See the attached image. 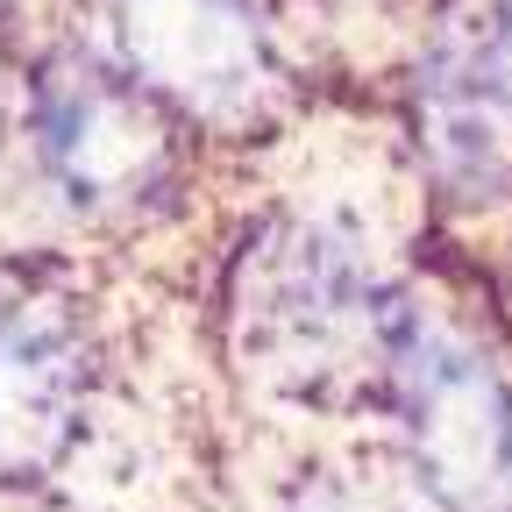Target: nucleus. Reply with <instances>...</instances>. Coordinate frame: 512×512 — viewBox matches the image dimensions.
<instances>
[{"label": "nucleus", "mask_w": 512, "mask_h": 512, "mask_svg": "<svg viewBox=\"0 0 512 512\" xmlns=\"http://www.w3.org/2000/svg\"><path fill=\"white\" fill-rule=\"evenodd\" d=\"M392 200L299 178L249 200L214 264V342L228 370L278 406H377L384 349L406 299Z\"/></svg>", "instance_id": "obj_1"}, {"label": "nucleus", "mask_w": 512, "mask_h": 512, "mask_svg": "<svg viewBox=\"0 0 512 512\" xmlns=\"http://www.w3.org/2000/svg\"><path fill=\"white\" fill-rule=\"evenodd\" d=\"M22 150L43 200L107 242H143L192 214L207 178V143L157 107L86 36L50 43L22 72Z\"/></svg>", "instance_id": "obj_2"}, {"label": "nucleus", "mask_w": 512, "mask_h": 512, "mask_svg": "<svg viewBox=\"0 0 512 512\" xmlns=\"http://www.w3.org/2000/svg\"><path fill=\"white\" fill-rule=\"evenodd\" d=\"M370 413L392 420L399 463L434 512H512V370L420 271L406 278Z\"/></svg>", "instance_id": "obj_3"}, {"label": "nucleus", "mask_w": 512, "mask_h": 512, "mask_svg": "<svg viewBox=\"0 0 512 512\" xmlns=\"http://www.w3.org/2000/svg\"><path fill=\"white\" fill-rule=\"evenodd\" d=\"M114 384L107 292L72 256L0 264V491H43L79 463Z\"/></svg>", "instance_id": "obj_4"}, {"label": "nucleus", "mask_w": 512, "mask_h": 512, "mask_svg": "<svg viewBox=\"0 0 512 512\" xmlns=\"http://www.w3.org/2000/svg\"><path fill=\"white\" fill-rule=\"evenodd\" d=\"M79 36L207 150H256L292 121L299 93L264 0H93Z\"/></svg>", "instance_id": "obj_5"}, {"label": "nucleus", "mask_w": 512, "mask_h": 512, "mask_svg": "<svg viewBox=\"0 0 512 512\" xmlns=\"http://www.w3.org/2000/svg\"><path fill=\"white\" fill-rule=\"evenodd\" d=\"M406 157L441 214L512 207V107L484 79L463 22H434L406 72Z\"/></svg>", "instance_id": "obj_6"}, {"label": "nucleus", "mask_w": 512, "mask_h": 512, "mask_svg": "<svg viewBox=\"0 0 512 512\" xmlns=\"http://www.w3.org/2000/svg\"><path fill=\"white\" fill-rule=\"evenodd\" d=\"M463 29H470V50L484 64V79L512 107V0H477V15H463Z\"/></svg>", "instance_id": "obj_7"}, {"label": "nucleus", "mask_w": 512, "mask_h": 512, "mask_svg": "<svg viewBox=\"0 0 512 512\" xmlns=\"http://www.w3.org/2000/svg\"><path fill=\"white\" fill-rule=\"evenodd\" d=\"M15 114H22V79H15V64H8V43H0V143H8Z\"/></svg>", "instance_id": "obj_8"}]
</instances>
